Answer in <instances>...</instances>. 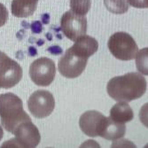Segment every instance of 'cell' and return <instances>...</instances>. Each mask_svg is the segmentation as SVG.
<instances>
[{
  "label": "cell",
  "mask_w": 148,
  "mask_h": 148,
  "mask_svg": "<svg viewBox=\"0 0 148 148\" xmlns=\"http://www.w3.org/2000/svg\"><path fill=\"white\" fill-rule=\"evenodd\" d=\"M146 80L140 73L131 72L109 80L107 94L115 101L130 102L141 98L146 92Z\"/></svg>",
  "instance_id": "6da1fadb"
},
{
  "label": "cell",
  "mask_w": 148,
  "mask_h": 148,
  "mask_svg": "<svg viewBox=\"0 0 148 148\" xmlns=\"http://www.w3.org/2000/svg\"><path fill=\"white\" fill-rule=\"evenodd\" d=\"M0 119L5 130L12 134L19 124L31 120L23 109L22 100L12 92L0 95Z\"/></svg>",
  "instance_id": "7a4b0ae2"
},
{
  "label": "cell",
  "mask_w": 148,
  "mask_h": 148,
  "mask_svg": "<svg viewBox=\"0 0 148 148\" xmlns=\"http://www.w3.org/2000/svg\"><path fill=\"white\" fill-rule=\"evenodd\" d=\"M107 47L114 58L123 61L134 60L138 52V47L135 40L126 32L113 34L107 42Z\"/></svg>",
  "instance_id": "3957f363"
},
{
  "label": "cell",
  "mask_w": 148,
  "mask_h": 148,
  "mask_svg": "<svg viewBox=\"0 0 148 148\" xmlns=\"http://www.w3.org/2000/svg\"><path fill=\"white\" fill-rule=\"evenodd\" d=\"M55 74L56 68L54 61L46 57L36 60L29 66L30 79L37 86H49L54 81Z\"/></svg>",
  "instance_id": "277c9868"
},
{
  "label": "cell",
  "mask_w": 148,
  "mask_h": 148,
  "mask_svg": "<svg viewBox=\"0 0 148 148\" xmlns=\"http://www.w3.org/2000/svg\"><path fill=\"white\" fill-rule=\"evenodd\" d=\"M29 112L36 118H46L54 110L55 100L52 94L45 90H38L33 92L28 100Z\"/></svg>",
  "instance_id": "5b68a950"
},
{
  "label": "cell",
  "mask_w": 148,
  "mask_h": 148,
  "mask_svg": "<svg viewBox=\"0 0 148 148\" xmlns=\"http://www.w3.org/2000/svg\"><path fill=\"white\" fill-rule=\"evenodd\" d=\"M23 75L20 64L0 51V88L10 89L19 84Z\"/></svg>",
  "instance_id": "8992f818"
},
{
  "label": "cell",
  "mask_w": 148,
  "mask_h": 148,
  "mask_svg": "<svg viewBox=\"0 0 148 148\" xmlns=\"http://www.w3.org/2000/svg\"><path fill=\"white\" fill-rule=\"evenodd\" d=\"M12 134L15 136V138L10 141L12 142L11 146L34 148L36 147L41 141L40 132L31 122V120L25 121L19 124Z\"/></svg>",
  "instance_id": "52a82bcc"
},
{
  "label": "cell",
  "mask_w": 148,
  "mask_h": 148,
  "mask_svg": "<svg viewBox=\"0 0 148 148\" xmlns=\"http://www.w3.org/2000/svg\"><path fill=\"white\" fill-rule=\"evenodd\" d=\"M88 63V59L81 57L71 50L68 49L58 63L59 72L66 78H76L84 71Z\"/></svg>",
  "instance_id": "ba28073f"
},
{
  "label": "cell",
  "mask_w": 148,
  "mask_h": 148,
  "mask_svg": "<svg viewBox=\"0 0 148 148\" xmlns=\"http://www.w3.org/2000/svg\"><path fill=\"white\" fill-rule=\"evenodd\" d=\"M60 28L66 37L75 42L77 38L86 34L87 19L85 16L76 14L71 10L68 11L60 19Z\"/></svg>",
  "instance_id": "9c48e42d"
},
{
  "label": "cell",
  "mask_w": 148,
  "mask_h": 148,
  "mask_svg": "<svg viewBox=\"0 0 148 148\" xmlns=\"http://www.w3.org/2000/svg\"><path fill=\"white\" fill-rule=\"evenodd\" d=\"M106 117L96 110L86 111L80 117V129L88 137H99L104 127Z\"/></svg>",
  "instance_id": "30bf717a"
},
{
  "label": "cell",
  "mask_w": 148,
  "mask_h": 148,
  "mask_svg": "<svg viewBox=\"0 0 148 148\" xmlns=\"http://www.w3.org/2000/svg\"><path fill=\"white\" fill-rule=\"evenodd\" d=\"M70 48L75 54L89 59L99 50V43L94 37L84 35L77 38Z\"/></svg>",
  "instance_id": "8fae6325"
},
{
  "label": "cell",
  "mask_w": 148,
  "mask_h": 148,
  "mask_svg": "<svg viewBox=\"0 0 148 148\" xmlns=\"http://www.w3.org/2000/svg\"><path fill=\"white\" fill-rule=\"evenodd\" d=\"M125 133H126L125 124L115 123L110 117H106L104 127L99 137L109 141H115L123 138Z\"/></svg>",
  "instance_id": "7c38bea8"
},
{
  "label": "cell",
  "mask_w": 148,
  "mask_h": 148,
  "mask_svg": "<svg viewBox=\"0 0 148 148\" xmlns=\"http://www.w3.org/2000/svg\"><path fill=\"white\" fill-rule=\"evenodd\" d=\"M39 0H12L11 12L17 18H27L33 15Z\"/></svg>",
  "instance_id": "4fadbf2b"
},
{
  "label": "cell",
  "mask_w": 148,
  "mask_h": 148,
  "mask_svg": "<svg viewBox=\"0 0 148 148\" xmlns=\"http://www.w3.org/2000/svg\"><path fill=\"white\" fill-rule=\"evenodd\" d=\"M109 117L115 123L125 124L126 123H129L133 120L134 113L127 102L118 101L117 104H115L111 108Z\"/></svg>",
  "instance_id": "5bb4252c"
},
{
  "label": "cell",
  "mask_w": 148,
  "mask_h": 148,
  "mask_svg": "<svg viewBox=\"0 0 148 148\" xmlns=\"http://www.w3.org/2000/svg\"><path fill=\"white\" fill-rule=\"evenodd\" d=\"M106 8L114 14H123L129 11L128 0H104Z\"/></svg>",
  "instance_id": "9a60e30c"
},
{
  "label": "cell",
  "mask_w": 148,
  "mask_h": 148,
  "mask_svg": "<svg viewBox=\"0 0 148 148\" xmlns=\"http://www.w3.org/2000/svg\"><path fill=\"white\" fill-rule=\"evenodd\" d=\"M90 0H70L71 11L76 14L85 16L90 9Z\"/></svg>",
  "instance_id": "2e32d148"
},
{
  "label": "cell",
  "mask_w": 148,
  "mask_h": 148,
  "mask_svg": "<svg viewBox=\"0 0 148 148\" xmlns=\"http://www.w3.org/2000/svg\"><path fill=\"white\" fill-rule=\"evenodd\" d=\"M147 48H145L143 50H141L139 52H138L137 54V61H136V65H137V69L138 70L143 74V75H148L147 72Z\"/></svg>",
  "instance_id": "e0dca14e"
},
{
  "label": "cell",
  "mask_w": 148,
  "mask_h": 148,
  "mask_svg": "<svg viewBox=\"0 0 148 148\" xmlns=\"http://www.w3.org/2000/svg\"><path fill=\"white\" fill-rule=\"evenodd\" d=\"M9 17V12L7 11V8L3 5L2 3H0V27L5 26V24L7 22Z\"/></svg>",
  "instance_id": "ac0fdd59"
},
{
  "label": "cell",
  "mask_w": 148,
  "mask_h": 148,
  "mask_svg": "<svg viewBox=\"0 0 148 148\" xmlns=\"http://www.w3.org/2000/svg\"><path fill=\"white\" fill-rule=\"evenodd\" d=\"M128 3L135 8L143 9L148 7V0H128Z\"/></svg>",
  "instance_id": "d6986e66"
},
{
  "label": "cell",
  "mask_w": 148,
  "mask_h": 148,
  "mask_svg": "<svg viewBox=\"0 0 148 148\" xmlns=\"http://www.w3.org/2000/svg\"><path fill=\"white\" fill-rule=\"evenodd\" d=\"M3 137H4V130H3L1 125H0V141H1V139L3 138Z\"/></svg>",
  "instance_id": "ffe728a7"
}]
</instances>
